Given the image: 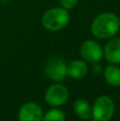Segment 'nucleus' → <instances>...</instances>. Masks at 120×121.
Listing matches in <instances>:
<instances>
[{
	"instance_id": "1",
	"label": "nucleus",
	"mask_w": 120,
	"mask_h": 121,
	"mask_svg": "<svg viewBox=\"0 0 120 121\" xmlns=\"http://www.w3.org/2000/svg\"><path fill=\"white\" fill-rule=\"evenodd\" d=\"M120 29V18L113 13L98 15L91 23V33L97 38L107 39L116 35Z\"/></svg>"
},
{
	"instance_id": "2",
	"label": "nucleus",
	"mask_w": 120,
	"mask_h": 121,
	"mask_svg": "<svg viewBox=\"0 0 120 121\" xmlns=\"http://www.w3.org/2000/svg\"><path fill=\"white\" fill-rule=\"evenodd\" d=\"M69 13L64 8H53L48 10L42 18V23L44 28L48 31H60L64 29L69 22Z\"/></svg>"
},
{
	"instance_id": "3",
	"label": "nucleus",
	"mask_w": 120,
	"mask_h": 121,
	"mask_svg": "<svg viewBox=\"0 0 120 121\" xmlns=\"http://www.w3.org/2000/svg\"><path fill=\"white\" fill-rule=\"evenodd\" d=\"M115 105L107 96H101L95 101L91 107V116L95 121H110L114 115Z\"/></svg>"
},
{
	"instance_id": "4",
	"label": "nucleus",
	"mask_w": 120,
	"mask_h": 121,
	"mask_svg": "<svg viewBox=\"0 0 120 121\" xmlns=\"http://www.w3.org/2000/svg\"><path fill=\"white\" fill-rule=\"evenodd\" d=\"M68 99V90L62 84H52L45 94V100L50 106L59 107L65 104Z\"/></svg>"
},
{
	"instance_id": "5",
	"label": "nucleus",
	"mask_w": 120,
	"mask_h": 121,
	"mask_svg": "<svg viewBox=\"0 0 120 121\" xmlns=\"http://www.w3.org/2000/svg\"><path fill=\"white\" fill-rule=\"evenodd\" d=\"M45 73L49 79L60 82L67 75V65L61 57H52L45 66Z\"/></svg>"
},
{
	"instance_id": "6",
	"label": "nucleus",
	"mask_w": 120,
	"mask_h": 121,
	"mask_svg": "<svg viewBox=\"0 0 120 121\" xmlns=\"http://www.w3.org/2000/svg\"><path fill=\"white\" fill-rule=\"evenodd\" d=\"M80 52L82 57L86 62L91 63V64H96V63L100 62L101 59L103 57V50H102L101 46L95 40H85L80 48Z\"/></svg>"
},
{
	"instance_id": "7",
	"label": "nucleus",
	"mask_w": 120,
	"mask_h": 121,
	"mask_svg": "<svg viewBox=\"0 0 120 121\" xmlns=\"http://www.w3.org/2000/svg\"><path fill=\"white\" fill-rule=\"evenodd\" d=\"M42 107L34 102L25 103L18 113V121H42Z\"/></svg>"
},
{
	"instance_id": "8",
	"label": "nucleus",
	"mask_w": 120,
	"mask_h": 121,
	"mask_svg": "<svg viewBox=\"0 0 120 121\" xmlns=\"http://www.w3.org/2000/svg\"><path fill=\"white\" fill-rule=\"evenodd\" d=\"M104 57L111 64H120V38H114L106 44Z\"/></svg>"
},
{
	"instance_id": "9",
	"label": "nucleus",
	"mask_w": 120,
	"mask_h": 121,
	"mask_svg": "<svg viewBox=\"0 0 120 121\" xmlns=\"http://www.w3.org/2000/svg\"><path fill=\"white\" fill-rule=\"evenodd\" d=\"M87 73V65L80 60H72L67 66V74L72 79H82Z\"/></svg>"
},
{
	"instance_id": "10",
	"label": "nucleus",
	"mask_w": 120,
	"mask_h": 121,
	"mask_svg": "<svg viewBox=\"0 0 120 121\" xmlns=\"http://www.w3.org/2000/svg\"><path fill=\"white\" fill-rule=\"evenodd\" d=\"M73 111L76 115L82 120H88L91 116V106L84 99H79L74 102Z\"/></svg>"
},
{
	"instance_id": "11",
	"label": "nucleus",
	"mask_w": 120,
	"mask_h": 121,
	"mask_svg": "<svg viewBox=\"0 0 120 121\" xmlns=\"http://www.w3.org/2000/svg\"><path fill=\"white\" fill-rule=\"evenodd\" d=\"M104 79L108 85L117 87L120 85V68L115 65H108L104 70Z\"/></svg>"
},
{
	"instance_id": "12",
	"label": "nucleus",
	"mask_w": 120,
	"mask_h": 121,
	"mask_svg": "<svg viewBox=\"0 0 120 121\" xmlns=\"http://www.w3.org/2000/svg\"><path fill=\"white\" fill-rule=\"evenodd\" d=\"M42 121H65V115L61 109L52 108L43 116Z\"/></svg>"
},
{
	"instance_id": "13",
	"label": "nucleus",
	"mask_w": 120,
	"mask_h": 121,
	"mask_svg": "<svg viewBox=\"0 0 120 121\" xmlns=\"http://www.w3.org/2000/svg\"><path fill=\"white\" fill-rule=\"evenodd\" d=\"M78 1L79 0H60V3H61L62 8L66 9V10H70L78 4Z\"/></svg>"
}]
</instances>
